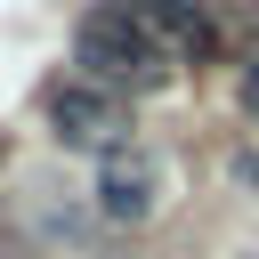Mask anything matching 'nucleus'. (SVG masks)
I'll use <instances>...</instances> for the list:
<instances>
[{"label":"nucleus","instance_id":"1","mask_svg":"<svg viewBox=\"0 0 259 259\" xmlns=\"http://www.w3.org/2000/svg\"><path fill=\"white\" fill-rule=\"evenodd\" d=\"M73 65H81V81H97V89H154L162 73H170V49L154 40V24L138 16V0H97L81 24H73Z\"/></svg>","mask_w":259,"mask_h":259},{"label":"nucleus","instance_id":"2","mask_svg":"<svg viewBox=\"0 0 259 259\" xmlns=\"http://www.w3.org/2000/svg\"><path fill=\"white\" fill-rule=\"evenodd\" d=\"M49 130H57L65 146L121 154V146H130V105H121L113 89H97V81H65V89H49Z\"/></svg>","mask_w":259,"mask_h":259},{"label":"nucleus","instance_id":"3","mask_svg":"<svg viewBox=\"0 0 259 259\" xmlns=\"http://www.w3.org/2000/svg\"><path fill=\"white\" fill-rule=\"evenodd\" d=\"M97 210H105L113 227H146V219L162 210V162H154L146 146L105 154V162H97Z\"/></svg>","mask_w":259,"mask_h":259},{"label":"nucleus","instance_id":"4","mask_svg":"<svg viewBox=\"0 0 259 259\" xmlns=\"http://www.w3.org/2000/svg\"><path fill=\"white\" fill-rule=\"evenodd\" d=\"M138 16H146L154 40L170 49V65H178V57H186V65H210V57H219V24H210L202 0H138Z\"/></svg>","mask_w":259,"mask_h":259},{"label":"nucleus","instance_id":"5","mask_svg":"<svg viewBox=\"0 0 259 259\" xmlns=\"http://www.w3.org/2000/svg\"><path fill=\"white\" fill-rule=\"evenodd\" d=\"M235 97H243V113H251V121H259V57H251V65H243V81H235Z\"/></svg>","mask_w":259,"mask_h":259},{"label":"nucleus","instance_id":"6","mask_svg":"<svg viewBox=\"0 0 259 259\" xmlns=\"http://www.w3.org/2000/svg\"><path fill=\"white\" fill-rule=\"evenodd\" d=\"M235 178H243V186H259V154H235Z\"/></svg>","mask_w":259,"mask_h":259},{"label":"nucleus","instance_id":"7","mask_svg":"<svg viewBox=\"0 0 259 259\" xmlns=\"http://www.w3.org/2000/svg\"><path fill=\"white\" fill-rule=\"evenodd\" d=\"M0 162H8V138H0Z\"/></svg>","mask_w":259,"mask_h":259}]
</instances>
